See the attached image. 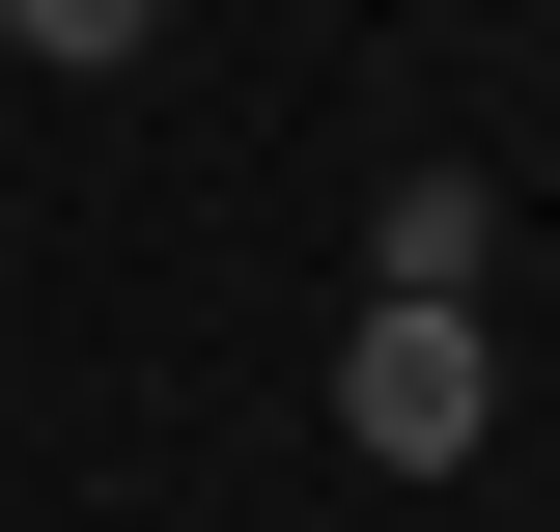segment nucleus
I'll return each mask as SVG.
<instances>
[{"mask_svg":"<svg viewBox=\"0 0 560 532\" xmlns=\"http://www.w3.org/2000/svg\"><path fill=\"white\" fill-rule=\"evenodd\" d=\"M477 420H504V336L477 309H364L337 336V449L364 476H477Z\"/></svg>","mask_w":560,"mask_h":532,"instance_id":"1","label":"nucleus"},{"mask_svg":"<svg viewBox=\"0 0 560 532\" xmlns=\"http://www.w3.org/2000/svg\"><path fill=\"white\" fill-rule=\"evenodd\" d=\"M504 280V197L477 169H393V224H364V309H477Z\"/></svg>","mask_w":560,"mask_h":532,"instance_id":"2","label":"nucleus"},{"mask_svg":"<svg viewBox=\"0 0 560 532\" xmlns=\"http://www.w3.org/2000/svg\"><path fill=\"white\" fill-rule=\"evenodd\" d=\"M0 57H57V84H113V57H168V0H0Z\"/></svg>","mask_w":560,"mask_h":532,"instance_id":"3","label":"nucleus"}]
</instances>
